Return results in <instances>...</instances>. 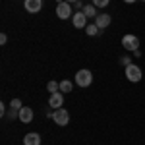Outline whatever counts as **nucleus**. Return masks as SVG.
<instances>
[{
	"label": "nucleus",
	"instance_id": "17",
	"mask_svg": "<svg viewBox=\"0 0 145 145\" xmlns=\"http://www.w3.org/2000/svg\"><path fill=\"white\" fill-rule=\"evenodd\" d=\"M110 4V0H93V6L95 8H106Z\"/></svg>",
	"mask_w": 145,
	"mask_h": 145
},
{
	"label": "nucleus",
	"instance_id": "7",
	"mask_svg": "<svg viewBox=\"0 0 145 145\" xmlns=\"http://www.w3.org/2000/svg\"><path fill=\"white\" fill-rule=\"evenodd\" d=\"M72 23H74L76 29H85V27H87V16H85L83 12H74Z\"/></svg>",
	"mask_w": 145,
	"mask_h": 145
},
{
	"label": "nucleus",
	"instance_id": "13",
	"mask_svg": "<svg viewBox=\"0 0 145 145\" xmlns=\"http://www.w3.org/2000/svg\"><path fill=\"white\" fill-rule=\"evenodd\" d=\"M99 27H97V25H95V23H91V25H87V27H85V33L89 35V37H95V35H99Z\"/></svg>",
	"mask_w": 145,
	"mask_h": 145
},
{
	"label": "nucleus",
	"instance_id": "19",
	"mask_svg": "<svg viewBox=\"0 0 145 145\" xmlns=\"http://www.w3.org/2000/svg\"><path fill=\"white\" fill-rule=\"evenodd\" d=\"M10 106H12V108H16V110H22V108H23V105H22V101H20V99H12Z\"/></svg>",
	"mask_w": 145,
	"mask_h": 145
},
{
	"label": "nucleus",
	"instance_id": "10",
	"mask_svg": "<svg viewBox=\"0 0 145 145\" xmlns=\"http://www.w3.org/2000/svg\"><path fill=\"white\" fill-rule=\"evenodd\" d=\"M18 120H22L23 124H31L33 122V108L23 106L22 110H20V118H18Z\"/></svg>",
	"mask_w": 145,
	"mask_h": 145
},
{
	"label": "nucleus",
	"instance_id": "3",
	"mask_svg": "<svg viewBox=\"0 0 145 145\" xmlns=\"http://www.w3.org/2000/svg\"><path fill=\"white\" fill-rule=\"evenodd\" d=\"M122 46L126 48V50H130V52H135L137 48H139V39L135 37V35L128 33L122 37Z\"/></svg>",
	"mask_w": 145,
	"mask_h": 145
},
{
	"label": "nucleus",
	"instance_id": "9",
	"mask_svg": "<svg viewBox=\"0 0 145 145\" xmlns=\"http://www.w3.org/2000/svg\"><path fill=\"white\" fill-rule=\"evenodd\" d=\"M110 22H112V18L108 16V14H99V16L95 18V25L99 27L101 31H103V29H106V27L110 25Z\"/></svg>",
	"mask_w": 145,
	"mask_h": 145
},
{
	"label": "nucleus",
	"instance_id": "18",
	"mask_svg": "<svg viewBox=\"0 0 145 145\" xmlns=\"http://www.w3.org/2000/svg\"><path fill=\"white\" fill-rule=\"evenodd\" d=\"M120 64H122L124 68L130 66V64H134V62H132V56H128V54H126V56H120Z\"/></svg>",
	"mask_w": 145,
	"mask_h": 145
},
{
	"label": "nucleus",
	"instance_id": "12",
	"mask_svg": "<svg viewBox=\"0 0 145 145\" xmlns=\"http://www.w3.org/2000/svg\"><path fill=\"white\" fill-rule=\"evenodd\" d=\"M97 8H95V6H93V4H87V6H83V14H85V16H87V18H97V16H99V14H97Z\"/></svg>",
	"mask_w": 145,
	"mask_h": 145
},
{
	"label": "nucleus",
	"instance_id": "2",
	"mask_svg": "<svg viewBox=\"0 0 145 145\" xmlns=\"http://www.w3.org/2000/svg\"><path fill=\"white\" fill-rule=\"evenodd\" d=\"M126 78H128V81H132V83H137V81H141V78H143V74H141V68L135 66V64H130V66H126Z\"/></svg>",
	"mask_w": 145,
	"mask_h": 145
},
{
	"label": "nucleus",
	"instance_id": "15",
	"mask_svg": "<svg viewBox=\"0 0 145 145\" xmlns=\"http://www.w3.org/2000/svg\"><path fill=\"white\" fill-rule=\"evenodd\" d=\"M72 89H74L72 81H68V79H64V81H60V91H62V93H70Z\"/></svg>",
	"mask_w": 145,
	"mask_h": 145
},
{
	"label": "nucleus",
	"instance_id": "1",
	"mask_svg": "<svg viewBox=\"0 0 145 145\" xmlns=\"http://www.w3.org/2000/svg\"><path fill=\"white\" fill-rule=\"evenodd\" d=\"M91 83H93V74H91L89 70H79L78 74H76V85L78 87H89Z\"/></svg>",
	"mask_w": 145,
	"mask_h": 145
},
{
	"label": "nucleus",
	"instance_id": "20",
	"mask_svg": "<svg viewBox=\"0 0 145 145\" xmlns=\"http://www.w3.org/2000/svg\"><path fill=\"white\" fill-rule=\"evenodd\" d=\"M8 43V37H6V33H2L0 35V45H6Z\"/></svg>",
	"mask_w": 145,
	"mask_h": 145
},
{
	"label": "nucleus",
	"instance_id": "23",
	"mask_svg": "<svg viewBox=\"0 0 145 145\" xmlns=\"http://www.w3.org/2000/svg\"><path fill=\"white\" fill-rule=\"evenodd\" d=\"M124 2H126V4H134L135 0H124Z\"/></svg>",
	"mask_w": 145,
	"mask_h": 145
},
{
	"label": "nucleus",
	"instance_id": "8",
	"mask_svg": "<svg viewBox=\"0 0 145 145\" xmlns=\"http://www.w3.org/2000/svg\"><path fill=\"white\" fill-rule=\"evenodd\" d=\"M62 105H64V93H62V91L52 93V95H50V99H48V106L56 110V108H62Z\"/></svg>",
	"mask_w": 145,
	"mask_h": 145
},
{
	"label": "nucleus",
	"instance_id": "22",
	"mask_svg": "<svg viewBox=\"0 0 145 145\" xmlns=\"http://www.w3.org/2000/svg\"><path fill=\"white\" fill-rule=\"evenodd\" d=\"M64 2H68V4H76V2H79V0H64Z\"/></svg>",
	"mask_w": 145,
	"mask_h": 145
},
{
	"label": "nucleus",
	"instance_id": "4",
	"mask_svg": "<svg viewBox=\"0 0 145 145\" xmlns=\"http://www.w3.org/2000/svg\"><path fill=\"white\" fill-rule=\"evenodd\" d=\"M56 16L60 20H70L72 18V4H68V2L56 4Z\"/></svg>",
	"mask_w": 145,
	"mask_h": 145
},
{
	"label": "nucleus",
	"instance_id": "24",
	"mask_svg": "<svg viewBox=\"0 0 145 145\" xmlns=\"http://www.w3.org/2000/svg\"><path fill=\"white\" fill-rule=\"evenodd\" d=\"M141 2H145V0H141Z\"/></svg>",
	"mask_w": 145,
	"mask_h": 145
},
{
	"label": "nucleus",
	"instance_id": "21",
	"mask_svg": "<svg viewBox=\"0 0 145 145\" xmlns=\"http://www.w3.org/2000/svg\"><path fill=\"white\" fill-rule=\"evenodd\" d=\"M6 112H8V106H6V105H0V114L6 116Z\"/></svg>",
	"mask_w": 145,
	"mask_h": 145
},
{
	"label": "nucleus",
	"instance_id": "5",
	"mask_svg": "<svg viewBox=\"0 0 145 145\" xmlns=\"http://www.w3.org/2000/svg\"><path fill=\"white\" fill-rule=\"evenodd\" d=\"M52 120H54L58 126H66L70 122V114H68L66 108H56L54 114H52Z\"/></svg>",
	"mask_w": 145,
	"mask_h": 145
},
{
	"label": "nucleus",
	"instance_id": "14",
	"mask_svg": "<svg viewBox=\"0 0 145 145\" xmlns=\"http://www.w3.org/2000/svg\"><path fill=\"white\" fill-rule=\"evenodd\" d=\"M46 91L52 95V93H58L60 91V83H56V81H48L46 83Z\"/></svg>",
	"mask_w": 145,
	"mask_h": 145
},
{
	"label": "nucleus",
	"instance_id": "16",
	"mask_svg": "<svg viewBox=\"0 0 145 145\" xmlns=\"http://www.w3.org/2000/svg\"><path fill=\"white\" fill-rule=\"evenodd\" d=\"M6 118H8V120H16V118H20V110H16V108H12V106H8V112H6Z\"/></svg>",
	"mask_w": 145,
	"mask_h": 145
},
{
	"label": "nucleus",
	"instance_id": "11",
	"mask_svg": "<svg viewBox=\"0 0 145 145\" xmlns=\"http://www.w3.org/2000/svg\"><path fill=\"white\" fill-rule=\"evenodd\" d=\"M23 145H41V135L31 132V134H27L23 137Z\"/></svg>",
	"mask_w": 145,
	"mask_h": 145
},
{
	"label": "nucleus",
	"instance_id": "6",
	"mask_svg": "<svg viewBox=\"0 0 145 145\" xmlns=\"http://www.w3.org/2000/svg\"><path fill=\"white\" fill-rule=\"evenodd\" d=\"M23 8H25L27 14H39L43 10V0H25Z\"/></svg>",
	"mask_w": 145,
	"mask_h": 145
}]
</instances>
